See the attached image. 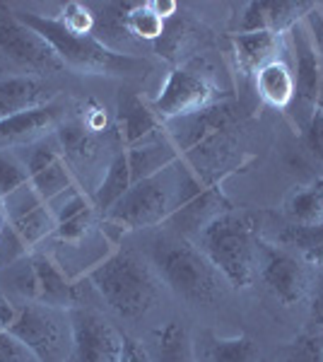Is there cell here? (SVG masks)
<instances>
[{
	"label": "cell",
	"instance_id": "2",
	"mask_svg": "<svg viewBox=\"0 0 323 362\" xmlns=\"http://www.w3.org/2000/svg\"><path fill=\"white\" fill-rule=\"evenodd\" d=\"M152 261L172 293L189 305H213L225 295V278L217 273L201 247L184 237L157 239Z\"/></svg>",
	"mask_w": 323,
	"mask_h": 362
},
{
	"label": "cell",
	"instance_id": "32",
	"mask_svg": "<svg viewBox=\"0 0 323 362\" xmlns=\"http://www.w3.org/2000/svg\"><path fill=\"white\" fill-rule=\"evenodd\" d=\"M92 227H95V208L85 210L78 218H70L66 223H58L54 237L63 244H80L92 232Z\"/></svg>",
	"mask_w": 323,
	"mask_h": 362
},
{
	"label": "cell",
	"instance_id": "16",
	"mask_svg": "<svg viewBox=\"0 0 323 362\" xmlns=\"http://www.w3.org/2000/svg\"><path fill=\"white\" fill-rule=\"evenodd\" d=\"M232 49L239 70L244 75H256L263 66L283 58L285 34H275V32L232 34Z\"/></svg>",
	"mask_w": 323,
	"mask_h": 362
},
{
	"label": "cell",
	"instance_id": "34",
	"mask_svg": "<svg viewBox=\"0 0 323 362\" xmlns=\"http://www.w3.org/2000/svg\"><path fill=\"white\" fill-rule=\"evenodd\" d=\"M0 362H39L10 331H0Z\"/></svg>",
	"mask_w": 323,
	"mask_h": 362
},
{
	"label": "cell",
	"instance_id": "15",
	"mask_svg": "<svg viewBox=\"0 0 323 362\" xmlns=\"http://www.w3.org/2000/svg\"><path fill=\"white\" fill-rule=\"evenodd\" d=\"M54 99V87L39 78H32V75L0 80V119H10V116L51 107Z\"/></svg>",
	"mask_w": 323,
	"mask_h": 362
},
{
	"label": "cell",
	"instance_id": "24",
	"mask_svg": "<svg viewBox=\"0 0 323 362\" xmlns=\"http://www.w3.org/2000/svg\"><path fill=\"white\" fill-rule=\"evenodd\" d=\"M280 247L297 254L304 264L323 268V223L319 225H285L275 235Z\"/></svg>",
	"mask_w": 323,
	"mask_h": 362
},
{
	"label": "cell",
	"instance_id": "1",
	"mask_svg": "<svg viewBox=\"0 0 323 362\" xmlns=\"http://www.w3.org/2000/svg\"><path fill=\"white\" fill-rule=\"evenodd\" d=\"M201 249L234 290H246L258 278V235L254 220L225 210L198 232Z\"/></svg>",
	"mask_w": 323,
	"mask_h": 362
},
{
	"label": "cell",
	"instance_id": "18",
	"mask_svg": "<svg viewBox=\"0 0 323 362\" xmlns=\"http://www.w3.org/2000/svg\"><path fill=\"white\" fill-rule=\"evenodd\" d=\"M34 276H37V302L54 309H68L75 305V290L73 280L63 271L61 264H56L49 254H39L32 259Z\"/></svg>",
	"mask_w": 323,
	"mask_h": 362
},
{
	"label": "cell",
	"instance_id": "23",
	"mask_svg": "<svg viewBox=\"0 0 323 362\" xmlns=\"http://www.w3.org/2000/svg\"><path fill=\"white\" fill-rule=\"evenodd\" d=\"M196 360L198 362H258L261 360V348L249 336L217 338L213 334H208L196 346Z\"/></svg>",
	"mask_w": 323,
	"mask_h": 362
},
{
	"label": "cell",
	"instance_id": "31",
	"mask_svg": "<svg viewBox=\"0 0 323 362\" xmlns=\"http://www.w3.org/2000/svg\"><path fill=\"white\" fill-rule=\"evenodd\" d=\"M309 314H307V334L321 336L323 334V268H314L309 288Z\"/></svg>",
	"mask_w": 323,
	"mask_h": 362
},
{
	"label": "cell",
	"instance_id": "28",
	"mask_svg": "<svg viewBox=\"0 0 323 362\" xmlns=\"http://www.w3.org/2000/svg\"><path fill=\"white\" fill-rule=\"evenodd\" d=\"M126 25H128V32L135 42H160L167 32V22L162 20L160 15L155 13L150 0L145 3H133L131 10L126 15Z\"/></svg>",
	"mask_w": 323,
	"mask_h": 362
},
{
	"label": "cell",
	"instance_id": "36",
	"mask_svg": "<svg viewBox=\"0 0 323 362\" xmlns=\"http://www.w3.org/2000/svg\"><path fill=\"white\" fill-rule=\"evenodd\" d=\"M121 362H152L150 350L143 346L140 341H133V338H126L123 341V355Z\"/></svg>",
	"mask_w": 323,
	"mask_h": 362
},
{
	"label": "cell",
	"instance_id": "5",
	"mask_svg": "<svg viewBox=\"0 0 323 362\" xmlns=\"http://www.w3.org/2000/svg\"><path fill=\"white\" fill-rule=\"evenodd\" d=\"M172 167L164 169L157 177L138 181L128 189V194L107 213V220L121 230H148V227L164 225L176 208L179 196V174L169 177Z\"/></svg>",
	"mask_w": 323,
	"mask_h": 362
},
{
	"label": "cell",
	"instance_id": "11",
	"mask_svg": "<svg viewBox=\"0 0 323 362\" xmlns=\"http://www.w3.org/2000/svg\"><path fill=\"white\" fill-rule=\"evenodd\" d=\"M292 37V58H295V102L292 107L297 109V121L299 126L309 124L311 114L319 109L321 99V58L316 54L314 42L309 37V29L304 25V20L297 27H292L287 32ZM290 107V109H292Z\"/></svg>",
	"mask_w": 323,
	"mask_h": 362
},
{
	"label": "cell",
	"instance_id": "19",
	"mask_svg": "<svg viewBox=\"0 0 323 362\" xmlns=\"http://www.w3.org/2000/svg\"><path fill=\"white\" fill-rule=\"evenodd\" d=\"M58 121V109L51 107L37 109V112L10 116V119H0V148H10V145L32 143V140H41L54 131Z\"/></svg>",
	"mask_w": 323,
	"mask_h": 362
},
{
	"label": "cell",
	"instance_id": "12",
	"mask_svg": "<svg viewBox=\"0 0 323 362\" xmlns=\"http://www.w3.org/2000/svg\"><path fill=\"white\" fill-rule=\"evenodd\" d=\"M3 220L17 232L25 247H37L46 237H54L56 218L49 203L41 198L32 184L17 189L15 194L3 198Z\"/></svg>",
	"mask_w": 323,
	"mask_h": 362
},
{
	"label": "cell",
	"instance_id": "27",
	"mask_svg": "<svg viewBox=\"0 0 323 362\" xmlns=\"http://www.w3.org/2000/svg\"><path fill=\"white\" fill-rule=\"evenodd\" d=\"M285 213L292 225L323 223V184L299 186L287 196Z\"/></svg>",
	"mask_w": 323,
	"mask_h": 362
},
{
	"label": "cell",
	"instance_id": "26",
	"mask_svg": "<svg viewBox=\"0 0 323 362\" xmlns=\"http://www.w3.org/2000/svg\"><path fill=\"white\" fill-rule=\"evenodd\" d=\"M131 186H133V181H131L128 157H126V153H119L114 160H111V165L107 169V174H104L102 184H99L97 191H95V198H92L95 210H102V213L107 215L109 210L128 194V189H131Z\"/></svg>",
	"mask_w": 323,
	"mask_h": 362
},
{
	"label": "cell",
	"instance_id": "35",
	"mask_svg": "<svg viewBox=\"0 0 323 362\" xmlns=\"http://www.w3.org/2000/svg\"><path fill=\"white\" fill-rule=\"evenodd\" d=\"M304 143H307L309 153L319 162H323V109L321 107L311 114L309 124L304 126Z\"/></svg>",
	"mask_w": 323,
	"mask_h": 362
},
{
	"label": "cell",
	"instance_id": "3",
	"mask_svg": "<svg viewBox=\"0 0 323 362\" xmlns=\"http://www.w3.org/2000/svg\"><path fill=\"white\" fill-rule=\"evenodd\" d=\"M90 283L121 319H140L155 307L160 280L131 251H116L90 273Z\"/></svg>",
	"mask_w": 323,
	"mask_h": 362
},
{
	"label": "cell",
	"instance_id": "7",
	"mask_svg": "<svg viewBox=\"0 0 323 362\" xmlns=\"http://www.w3.org/2000/svg\"><path fill=\"white\" fill-rule=\"evenodd\" d=\"M309 268L311 266L304 264L290 249L261 237L258 242V278L285 307L297 305L309 295L311 278H314V271Z\"/></svg>",
	"mask_w": 323,
	"mask_h": 362
},
{
	"label": "cell",
	"instance_id": "8",
	"mask_svg": "<svg viewBox=\"0 0 323 362\" xmlns=\"http://www.w3.org/2000/svg\"><path fill=\"white\" fill-rule=\"evenodd\" d=\"M215 99L217 87L208 75L193 68H174L150 107L160 121H179L210 109Z\"/></svg>",
	"mask_w": 323,
	"mask_h": 362
},
{
	"label": "cell",
	"instance_id": "25",
	"mask_svg": "<svg viewBox=\"0 0 323 362\" xmlns=\"http://www.w3.org/2000/svg\"><path fill=\"white\" fill-rule=\"evenodd\" d=\"M152 362H198L196 360V343L184 324L169 321L155 336L152 348Z\"/></svg>",
	"mask_w": 323,
	"mask_h": 362
},
{
	"label": "cell",
	"instance_id": "30",
	"mask_svg": "<svg viewBox=\"0 0 323 362\" xmlns=\"http://www.w3.org/2000/svg\"><path fill=\"white\" fill-rule=\"evenodd\" d=\"M27 184H29V174L25 162H20L10 153H0V201Z\"/></svg>",
	"mask_w": 323,
	"mask_h": 362
},
{
	"label": "cell",
	"instance_id": "37",
	"mask_svg": "<svg viewBox=\"0 0 323 362\" xmlns=\"http://www.w3.org/2000/svg\"><path fill=\"white\" fill-rule=\"evenodd\" d=\"M152 8H155V13L162 17L164 22L169 20V17L176 15V10H179V3H174V0H150Z\"/></svg>",
	"mask_w": 323,
	"mask_h": 362
},
{
	"label": "cell",
	"instance_id": "10",
	"mask_svg": "<svg viewBox=\"0 0 323 362\" xmlns=\"http://www.w3.org/2000/svg\"><path fill=\"white\" fill-rule=\"evenodd\" d=\"M0 51L10 61L39 70V73H58L66 68L56 51L51 49V44L22 20H17V15L3 5H0Z\"/></svg>",
	"mask_w": 323,
	"mask_h": 362
},
{
	"label": "cell",
	"instance_id": "21",
	"mask_svg": "<svg viewBox=\"0 0 323 362\" xmlns=\"http://www.w3.org/2000/svg\"><path fill=\"white\" fill-rule=\"evenodd\" d=\"M256 83V92L268 107L273 109H285L292 107L295 102V73H292L290 63L285 58H278V61L263 66L258 73L254 75Z\"/></svg>",
	"mask_w": 323,
	"mask_h": 362
},
{
	"label": "cell",
	"instance_id": "29",
	"mask_svg": "<svg viewBox=\"0 0 323 362\" xmlns=\"http://www.w3.org/2000/svg\"><path fill=\"white\" fill-rule=\"evenodd\" d=\"M63 25V29L75 37H92L95 34V8L85 3H66L61 10V17H56Z\"/></svg>",
	"mask_w": 323,
	"mask_h": 362
},
{
	"label": "cell",
	"instance_id": "13",
	"mask_svg": "<svg viewBox=\"0 0 323 362\" xmlns=\"http://www.w3.org/2000/svg\"><path fill=\"white\" fill-rule=\"evenodd\" d=\"M25 165L29 174V184L46 203L54 201L56 196H61L63 191H68L70 186H75L66 155H63L61 145H56L54 140H41V143L34 145Z\"/></svg>",
	"mask_w": 323,
	"mask_h": 362
},
{
	"label": "cell",
	"instance_id": "14",
	"mask_svg": "<svg viewBox=\"0 0 323 362\" xmlns=\"http://www.w3.org/2000/svg\"><path fill=\"white\" fill-rule=\"evenodd\" d=\"M316 3H275V0H254L246 3L242 10V17L237 22V32L234 34H246V32H275V34H287L292 27H297L299 22L314 10Z\"/></svg>",
	"mask_w": 323,
	"mask_h": 362
},
{
	"label": "cell",
	"instance_id": "4",
	"mask_svg": "<svg viewBox=\"0 0 323 362\" xmlns=\"http://www.w3.org/2000/svg\"><path fill=\"white\" fill-rule=\"evenodd\" d=\"M17 20H22L27 27H32L39 37H44L61 58L66 68H73L78 73H107V75H123L135 73L145 68L135 56H123L107 49L95 37H75L63 29L56 17L34 15V13H15Z\"/></svg>",
	"mask_w": 323,
	"mask_h": 362
},
{
	"label": "cell",
	"instance_id": "20",
	"mask_svg": "<svg viewBox=\"0 0 323 362\" xmlns=\"http://www.w3.org/2000/svg\"><path fill=\"white\" fill-rule=\"evenodd\" d=\"M131 5L133 3H104L99 5V13H95V34L92 37L102 42L107 49L123 56H133L131 49L138 44L126 25V15Z\"/></svg>",
	"mask_w": 323,
	"mask_h": 362
},
{
	"label": "cell",
	"instance_id": "17",
	"mask_svg": "<svg viewBox=\"0 0 323 362\" xmlns=\"http://www.w3.org/2000/svg\"><path fill=\"white\" fill-rule=\"evenodd\" d=\"M119 133L126 148H138L160 138V119L138 95H121L119 99Z\"/></svg>",
	"mask_w": 323,
	"mask_h": 362
},
{
	"label": "cell",
	"instance_id": "33",
	"mask_svg": "<svg viewBox=\"0 0 323 362\" xmlns=\"http://www.w3.org/2000/svg\"><path fill=\"white\" fill-rule=\"evenodd\" d=\"M283 362H323V346L319 336H299L295 343L287 346Z\"/></svg>",
	"mask_w": 323,
	"mask_h": 362
},
{
	"label": "cell",
	"instance_id": "22",
	"mask_svg": "<svg viewBox=\"0 0 323 362\" xmlns=\"http://www.w3.org/2000/svg\"><path fill=\"white\" fill-rule=\"evenodd\" d=\"M126 157H128V167H131L133 184L145 181L150 177H157V174H162L164 169L174 167L176 162L181 160L179 150L162 138H155L145 145H138V148L126 150Z\"/></svg>",
	"mask_w": 323,
	"mask_h": 362
},
{
	"label": "cell",
	"instance_id": "38",
	"mask_svg": "<svg viewBox=\"0 0 323 362\" xmlns=\"http://www.w3.org/2000/svg\"><path fill=\"white\" fill-rule=\"evenodd\" d=\"M0 223H3V201H0Z\"/></svg>",
	"mask_w": 323,
	"mask_h": 362
},
{
	"label": "cell",
	"instance_id": "6",
	"mask_svg": "<svg viewBox=\"0 0 323 362\" xmlns=\"http://www.w3.org/2000/svg\"><path fill=\"white\" fill-rule=\"evenodd\" d=\"M22 346L32 350L39 362H66L70 353V317H63L61 309L29 302L20 307L15 324L10 326Z\"/></svg>",
	"mask_w": 323,
	"mask_h": 362
},
{
	"label": "cell",
	"instance_id": "39",
	"mask_svg": "<svg viewBox=\"0 0 323 362\" xmlns=\"http://www.w3.org/2000/svg\"><path fill=\"white\" fill-rule=\"evenodd\" d=\"M319 13L323 15V3H319Z\"/></svg>",
	"mask_w": 323,
	"mask_h": 362
},
{
	"label": "cell",
	"instance_id": "9",
	"mask_svg": "<svg viewBox=\"0 0 323 362\" xmlns=\"http://www.w3.org/2000/svg\"><path fill=\"white\" fill-rule=\"evenodd\" d=\"M70 353L66 362H121V331L92 309H70Z\"/></svg>",
	"mask_w": 323,
	"mask_h": 362
}]
</instances>
